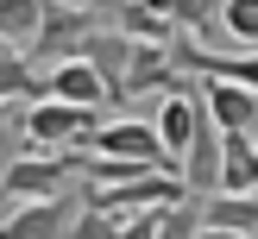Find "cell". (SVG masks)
<instances>
[{"instance_id":"1","label":"cell","mask_w":258,"mask_h":239,"mask_svg":"<svg viewBox=\"0 0 258 239\" xmlns=\"http://www.w3.org/2000/svg\"><path fill=\"white\" fill-rule=\"evenodd\" d=\"M70 176H82V151H25V157H7V170H0V201L19 208V201L63 195Z\"/></svg>"},{"instance_id":"2","label":"cell","mask_w":258,"mask_h":239,"mask_svg":"<svg viewBox=\"0 0 258 239\" xmlns=\"http://www.w3.org/2000/svg\"><path fill=\"white\" fill-rule=\"evenodd\" d=\"M95 107H76L63 95H44L25 107V132H32V151H88L95 138Z\"/></svg>"},{"instance_id":"3","label":"cell","mask_w":258,"mask_h":239,"mask_svg":"<svg viewBox=\"0 0 258 239\" xmlns=\"http://www.w3.org/2000/svg\"><path fill=\"white\" fill-rule=\"evenodd\" d=\"M88 38H95V19H88V7H76V0H44V25H38L32 57H44V63L82 57V50H88Z\"/></svg>"},{"instance_id":"4","label":"cell","mask_w":258,"mask_h":239,"mask_svg":"<svg viewBox=\"0 0 258 239\" xmlns=\"http://www.w3.org/2000/svg\"><path fill=\"white\" fill-rule=\"evenodd\" d=\"M88 151H107V157H139V164H158V170H176L170 151H164L158 120H101Z\"/></svg>"},{"instance_id":"5","label":"cell","mask_w":258,"mask_h":239,"mask_svg":"<svg viewBox=\"0 0 258 239\" xmlns=\"http://www.w3.org/2000/svg\"><path fill=\"white\" fill-rule=\"evenodd\" d=\"M76 195H44V201H19V208L0 220V239H70L76 220Z\"/></svg>"},{"instance_id":"6","label":"cell","mask_w":258,"mask_h":239,"mask_svg":"<svg viewBox=\"0 0 258 239\" xmlns=\"http://www.w3.org/2000/svg\"><path fill=\"white\" fill-rule=\"evenodd\" d=\"M196 95H202V107L214 113L221 132H258V88L227 82V75H202Z\"/></svg>"},{"instance_id":"7","label":"cell","mask_w":258,"mask_h":239,"mask_svg":"<svg viewBox=\"0 0 258 239\" xmlns=\"http://www.w3.org/2000/svg\"><path fill=\"white\" fill-rule=\"evenodd\" d=\"M221 157H227V132L214 126V113L202 107V126H196V145L183 151V164H176V170H183V183L196 189V195H214V189H221Z\"/></svg>"},{"instance_id":"8","label":"cell","mask_w":258,"mask_h":239,"mask_svg":"<svg viewBox=\"0 0 258 239\" xmlns=\"http://www.w3.org/2000/svg\"><path fill=\"white\" fill-rule=\"evenodd\" d=\"M196 126H202V95L183 82V88H170V95L158 101V132H164L170 164H183V151L196 145Z\"/></svg>"},{"instance_id":"9","label":"cell","mask_w":258,"mask_h":239,"mask_svg":"<svg viewBox=\"0 0 258 239\" xmlns=\"http://www.w3.org/2000/svg\"><path fill=\"white\" fill-rule=\"evenodd\" d=\"M189 75H227V82L258 88V50H214V44H170Z\"/></svg>"},{"instance_id":"10","label":"cell","mask_w":258,"mask_h":239,"mask_svg":"<svg viewBox=\"0 0 258 239\" xmlns=\"http://www.w3.org/2000/svg\"><path fill=\"white\" fill-rule=\"evenodd\" d=\"M50 95H63V101H76V107H107L113 101V88H107V75L95 69L88 57H63V63H50Z\"/></svg>"},{"instance_id":"11","label":"cell","mask_w":258,"mask_h":239,"mask_svg":"<svg viewBox=\"0 0 258 239\" xmlns=\"http://www.w3.org/2000/svg\"><path fill=\"white\" fill-rule=\"evenodd\" d=\"M183 88V63H176L170 44H145L139 38V57H133V75H126V95H170Z\"/></svg>"},{"instance_id":"12","label":"cell","mask_w":258,"mask_h":239,"mask_svg":"<svg viewBox=\"0 0 258 239\" xmlns=\"http://www.w3.org/2000/svg\"><path fill=\"white\" fill-rule=\"evenodd\" d=\"M82 57L95 63L101 75H107L113 101H126V75H133V57H139V38H126L120 25H113V32H95V38H88V50H82Z\"/></svg>"},{"instance_id":"13","label":"cell","mask_w":258,"mask_h":239,"mask_svg":"<svg viewBox=\"0 0 258 239\" xmlns=\"http://www.w3.org/2000/svg\"><path fill=\"white\" fill-rule=\"evenodd\" d=\"M113 25H120L126 38H145V44H170L176 38V19L158 0H113Z\"/></svg>"},{"instance_id":"14","label":"cell","mask_w":258,"mask_h":239,"mask_svg":"<svg viewBox=\"0 0 258 239\" xmlns=\"http://www.w3.org/2000/svg\"><path fill=\"white\" fill-rule=\"evenodd\" d=\"M44 95H50V82H38L32 50L0 44V101H44Z\"/></svg>"},{"instance_id":"15","label":"cell","mask_w":258,"mask_h":239,"mask_svg":"<svg viewBox=\"0 0 258 239\" xmlns=\"http://www.w3.org/2000/svg\"><path fill=\"white\" fill-rule=\"evenodd\" d=\"M202 220L208 226H233V233H258V189L252 195H233V189L202 195Z\"/></svg>"},{"instance_id":"16","label":"cell","mask_w":258,"mask_h":239,"mask_svg":"<svg viewBox=\"0 0 258 239\" xmlns=\"http://www.w3.org/2000/svg\"><path fill=\"white\" fill-rule=\"evenodd\" d=\"M221 189H233V195H252V189H258V138L252 132H227Z\"/></svg>"},{"instance_id":"17","label":"cell","mask_w":258,"mask_h":239,"mask_svg":"<svg viewBox=\"0 0 258 239\" xmlns=\"http://www.w3.org/2000/svg\"><path fill=\"white\" fill-rule=\"evenodd\" d=\"M38 25H44V0H0V44L32 50Z\"/></svg>"},{"instance_id":"18","label":"cell","mask_w":258,"mask_h":239,"mask_svg":"<svg viewBox=\"0 0 258 239\" xmlns=\"http://www.w3.org/2000/svg\"><path fill=\"white\" fill-rule=\"evenodd\" d=\"M158 7L176 19V32H196V38H221L227 32V25H221L227 0H158Z\"/></svg>"},{"instance_id":"19","label":"cell","mask_w":258,"mask_h":239,"mask_svg":"<svg viewBox=\"0 0 258 239\" xmlns=\"http://www.w3.org/2000/svg\"><path fill=\"white\" fill-rule=\"evenodd\" d=\"M25 107H32V101H0V157H25V151H32Z\"/></svg>"},{"instance_id":"20","label":"cell","mask_w":258,"mask_h":239,"mask_svg":"<svg viewBox=\"0 0 258 239\" xmlns=\"http://www.w3.org/2000/svg\"><path fill=\"white\" fill-rule=\"evenodd\" d=\"M221 25H227V38H233V44L258 50V0H227Z\"/></svg>"},{"instance_id":"21","label":"cell","mask_w":258,"mask_h":239,"mask_svg":"<svg viewBox=\"0 0 258 239\" xmlns=\"http://www.w3.org/2000/svg\"><path fill=\"white\" fill-rule=\"evenodd\" d=\"M120 214H107V208H88V201H82V214H76V220H70V239H120Z\"/></svg>"},{"instance_id":"22","label":"cell","mask_w":258,"mask_h":239,"mask_svg":"<svg viewBox=\"0 0 258 239\" xmlns=\"http://www.w3.org/2000/svg\"><path fill=\"white\" fill-rule=\"evenodd\" d=\"M120 239H158V208H145V214H126Z\"/></svg>"},{"instance_id":"23","label":"cell","mask_w":258,"mask_h":239,"mask_svg":"<svg viewBox=\"0 0 258 239\" xmlns=\"http://www.w3.org/2000/svg\"><path fill=\"white\" fill-rule=\"evenodd\" d=\"M82 7H101V0H82Z\"/></svg>"},{"instance_id":"24","label":"cell","mask_w":258,"mask_h":239,"mask_svg":"<svg viewBox=\"0 0 258 239\" xmlns=\"http://www.w3.org/2000/svg\"><path fill=\"white\" fill-rule=\"evenodd\" d=\"M0 208H7V201H0Z\"/></svg>"},{"instance_id":"25","label":"cell","mask_w":258,"mask_h":239,"mask_svg":"<svg viewBox=\"0 0 258 239\" xmlns=\"http://www.w3.org/2000/svg\"><path fill=\"white\" fill-rule=\"evenodd\" d=\"M76 7H82V0H76Z\"/></svg>"},{"instance_id":"26","label":"cell","mask_w":258,"mask_h":239,"mask_svg":"<svg viewBox=\"0 0 258 239\" xmlns=\"http://www.w3.org/2000/svg\"><path fill=\"white\" fill-rule=\"evenodd\" d=\"M252 138H258V132H252Z\"/></svg>"}]
</instances>
